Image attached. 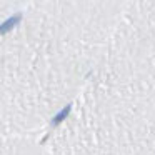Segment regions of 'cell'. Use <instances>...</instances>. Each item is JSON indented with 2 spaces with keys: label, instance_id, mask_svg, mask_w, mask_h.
I'll use <instances>...</instances> for the list:
<instances>
[{
  "label": "cell",
  "instance_id": "7a4b0ae2",
  "mask_svg": "<svg viewBox=\"0 0 155 155\" xmlns=\"http://www.w3.org/2000/svg\"><path fill=\"white\" fill-rule=\"evenodd\" d=\"M70 110H72V105H70V104H68V105H65V107L62 108V110H60V112H58V114L54 117V120H52V125L55 127V125L62 124V122H64L65 118L68 117V114H70Z\"/></svg>",
  "mask_w": 155,
  "mask_h": 155
},
{
  "label": "cell",
  "instance_id": "6da1fadb",
  "mask_svg": "<svg viewBox=\"0 0 155 155\" xmlns=\"http://www.w3.org/2000/svg\"><path fill=\"white\" fill-rule=\"evenodd\" d=\"M22 18V15L20 14H17V15H14L12 18H8V20H5L4 24L0 25V35H4V34H7V32H10L12 28L15 27V25L18 24V20Z\"/></svg>",
  "mask_w": 155,
  "mask_h": 155
}]
</instances>
